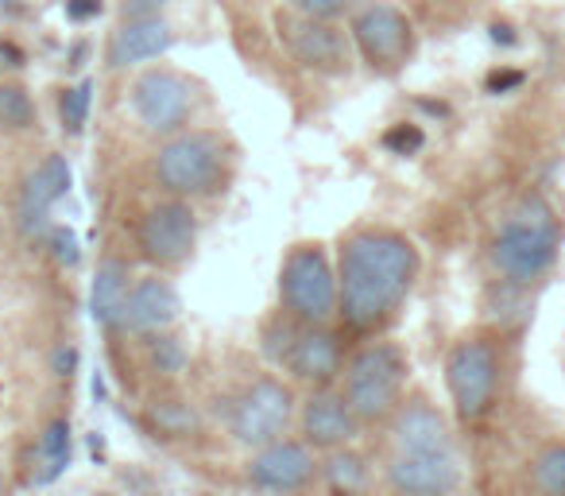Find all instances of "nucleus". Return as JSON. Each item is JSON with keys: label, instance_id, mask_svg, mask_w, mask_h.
Returning a JSON list of instances; mask_svg holds the SVG:
<instances>
[{"label": "nucleus", "instance_id": "obj_1", "mask_svg": "<svg viewBox=\"0 0 565 496\" xmlns=\"http://www.w3.org/2000/svg\"><path fill=\"white\" fill-rule=\"evenodd\" d=\"M418 279V249L395 229H361L341 244L338 315L349 330L384 326Z\"/></svg>", "mask_w": 565, "mask_h": 496}, {"label": "nucleus", "instance_id": "obj_2", "mask_svg": "<svg viewBox=\"0 0 565 496\" xmlns=\"http://www.w3.org/2000/svg\"><path fill=\"white\" fill-rule=\"evenodd\" d=\"M228 171H233V148L225 136L210 128H182L167 136V144L156 151V175L159 190L174 198H210L225 190Z\"/></svg>", "mask_w": 565, "mask_h": 496}, {"label": "nucleus", "instance_id": "obj_3", "mask_svg": "<svg viewBox=\"0 0 565 496\" xmlns=\"http://www.w3.org/2000/svg\"><path fill=\"white\" fill-rule=\"evenodd\" d=\"M562 249V225L546 202H526L492 241V268L511 287H531L542 279L557 261Z\"/></svg>", "mask_w": 565, "mask_h": 496}, {"label": "nucleus", "instance_id": "obj_4", "mask_svg": "<svg viewBox=\"0 0 565 496\" xmlns=\"http://www.w3.org/2000/svg\"><path fill=\"white\" fill-rule=\"evenodd\" d=\"M279 303L295 323L326 326L338 315V272L318 241L295 244L279 268Z\"/></svg>", "mask_w": 565, "mask_h": 496}, {"label": "nucleus", "instance_id": "obj_5", "mask_svg": "<svg viewBox=\"0 0 565 496\" xmlns=\"http://www.w3.org/2000/svg\"><path fill=\"white\" fill-rule=\"evenodd\" d=\"M403 380H407V357L380 341L345 365V400L361 423H380L392 419L403 403Z\"/></svg>", "mask_w": 565, "mask_h": 496}, {"label": "nucleus", "instance_id": "obj_6", "mask_svg": "<svg viewBox=\"0 0 565 496\" xmlns=\"http://www.w3.org/2000/svg\"><path fill=\"white\" fill-rule=\"evenodd\" d=\"M446 388L454 411L465 423H477L492 411L500 392V349L492 338H465L446 357Z\"/></svg>", "mask_w": 565, "mask_h": 496}, {"label": "nucleus", "instance_id": "obj_7", "mask_svg": "<svg viewBox=\"0 0 565 496\" xmlns=\"http://www.w3.org/2000/svg\"><path fill=\"white\" fill-rule=\"evenodd\" d=\"M295 419V392L291 384H282L275 377H259L244 388L241 395H233L228 403V434L241 446H267V442L282 439L287 426Z\"/></svg>", "mask_w": 565, "mask_h": 496}, {"label": "nucleus", "instance_id": "obj_8", "mask_svg": "<svg viewBox=\"0 0 565 496\" xmlns=\"http://www.w3.org/2000/svg\"><path fill=\"white\" fill-rule=\"evenodd\" d=\"M349 40H353L356 55L380 74H395L407 66V59L415 55V28L403 17L395 4L387 0H369L353 12L349 24Z\"/></svg>", "mask_w": 565, "mask_h": 496}, {"label": "nucleus", "instance_id": "obj_9", "mask_svg": "<svg viewBox=\"0 0 565 496\" xmlns=\"http://www.w3.org/2000/svg\"><path fill=\"white\" fill-rule=\"evenodd\" d=\"M198 218L190 198H163L156 202L136 225V249L156 268H182L194 256Z\"/></svg>", "mask_w": 565, "mask_h": 496}, {"label": "nucleus", "instance_id": "obj_10", "mask_svg": "<svg viewBox=\"0 0 565 496\" xmlns=\"http://www.w3.org/2000/svg\"><path fill=\"white\" fill-rule=\"evenodd\" d=\"M132 113L151 136H174L182 128H190L194 117V86H190L186 74L167 71H143L132 82Z\"/></svg>", "mask_w": 565, "mask_h": 496}, {"label": "nucleus", "instance_id": "obj_11", "mask_svg": "<svg viewBox=\"0 0 565 496\" xmlns=\"http://www.w3.org/2000/svg\"><path fill=\"white\" fill-rule=\"evenodd\" d=\"M279 28V40L287 48V55L299 66L315 74H345L353 66V48H349V35L333 28V20H310L299 12H287V17L275 20Z\"/></svg>", "mask_w": 565, "mask_h": 496}, {"label": "nucleus", "instance_id": "obj_12", "mask_svg": "<svg viewBox=\"0 0 565 496\" xmlns=\"http://www.w3.org/2000/svg\"><path fill=\"white\" fill-rule=\"evenodd\" d=\"M322 473L310 442L275 439L248 457V485L264 493H299Z\"/></svg>", "mask_w": 565, "mask_h": 496}, {"label": "nucleus", "instance_id": "obj_13", "mask_svg": "<svg viewBox=\"0 0 565 496\" xmlns=\"http://www.w3.org/2000/svg\"><path fill=\"white\" fill-rule=\"evenodd\" d=\"M279 365L291 377L307 380V384L330 388L345 372V349H341V338L333 330L315 323H299V330H295L291 346H287Z\"/></svg>", "mask_w": 565, "mask_h": 496}, {"label": "nucleus", "instance_id": "obj_14", "mask_svg": "<svg viewBox=\"0 0 565 496\" xmlns=\"http://www.w3.org/2000/svg\"><path fill=\"white\" fill-rule=\"evenodd\" d=\"M66 190H71V163H66V156H47L28 175L17 202V225L28 241L47 233L51 210H55L58 198H66Z\"/></svg>", "mask_w": 565, "mask_h": 496}, {"label": "nucleus", "instance_id": "obj_15", "mask_svg": "<svg viewBox=\"0 0 565 496\" xmlns=\"http://www.w3.org/2000/svg\"><path fill=\"white\" fill-rule=\"evenodd\" d=\"M461 485V465H457V450L446 454H407L395 450L392 465H387V488L407 496H446Z\"/></svg>", "mask_w": 565, "mask_h": 496}, {"label": "nucleus", "instance_id": "obj_16", "mask_svg": "<svg viewBox=\"0 0 565 496\" xmlns=\"http://www.w3.org/2000/svg\"><path fill=\"white\" fill-rule=\"evenodd\" d=\"M182 299L174 292L171 279L163 276H143L128 287L125 310H120V330L136 334V338H151V334H163L179 323Z\"/></svg>", "mask_w": 565, "mask_h": 496}, {"label": "nucleus", "instance_id": "obj_17", "mask_svg": "<svg viewBox=\"0 0 565 496\" xmlns=\"http://www.w3.org/2000/svg\"><path fill=\"white\" fill-rule=\"evenodd\" d=\"M174 32L163 17H136L125 20L117 32L109 35V48H105V63L109 71H128V66L156 63L171 51Z\"/></svg>", "mask_w": 565, "mask_h": 496}, {"label": "nucleus", "instance_id": "obj_18", "mask_svg": "<svg viewBox=\"0 0 565 496\" xmlns=\"http://www.w3.org/2000/svg\"><path fill=\"white\" fill-rule=\"evenodd\" d=\"M361 431V419L356 411L349 408L345 392H326L318 388L315 395L307 400L302 408V439L310 442L315 450H338V446H349Z\"/></svg>", "mask_w": 565, "mask_h": 496}, {"label": "nucleus", "instance_id": "obj_19", "mask_svg": "<svg viewBox=\"0 0 565 496\" xmlns=\"http://www.w3.org/2000/svg\"><path fill=\"white\" fill-rule=\"evenodd\" d=\"M392 439L395 450H407V454H446V450H454L449 419L426 400H411L395 408Z\"/></svg>", "mask_w": 565, "mask_h": 496}, {"label": "nucleus", "instance_id": "obj_20", "mask_svg": "<svg viewBox=\"0 0 565 496\" xmlns=\"http://www.w3.org/2000/svg\"><path fill=\"white\" fill-rule=\"evenodd\" d=\"M128 287H132V268L128 261H109L97 264V276L89 284V318H94L102 330H120V310H125Z\"/></svg>", "mask_w": 565, "mask_h": 496}, {"label": "nucleus", "instance_id": "obj_21", "mask_svg": "<svg viewBox=\"0 0 565 496\" xmlns=\"http://www.w3.org/2000/svg\"><path fill=\"white\" fill-rule=\"evenodd\" d=\"M71 423L66 419H51L47 426H43L40 442H35V462H40V469L32 473V485H51V481L58 477V473L71 465Z\"/></svg>", "mask_w": 565, "mask_h": 496}, {"label": "nucleus", "instance_id": "obj_22", "mask_svg": "<svg viewBox=\"0 0 565 496\" xmlns=\"http://www.w3.org/2000/svg\"><path fill=\"white\" fill-rule=\"evenodd\" d=\"M322 481L333 493H361L369 485V462H364L356 450L338 446L330 454V462L322 465Z\"/></svg>", "mask_w": 565, "mask_h": 496}, {"label": "nucleus", "instance_id": "obj_23", "mask_svg": "<svg viewBox=\"0 0 565 496\" xmlns=\"http://www.w3.org/2000/svg\"><path fill=\"white\" fill-rule=\"evenodd\" d=\"M35 125V102L20 82H0V128L28 133Z\"/></svg>", "mask_w": 565, "mask_h": 496}, {"label": "nucleus", "instance_id": "obj_24", "mask_svg": "<svg viewBox=\"0 0 565 496\" xmlns=\"http://www.w3.org/2000/svg\"><path fill=\"white\" fill-rule=\"evenodd\" d=\"M89 105H94V82H78V86L63 89L58 97V120L71 136H78L89 125Z\"/></svg>", "mask_w": 565, "mask_h": 496}, {"label": "nucleus", "instance_id": "obj_25", "mask_svg": "<svg viewBox=\"0 0 565 496\" xmlns=\"http://www.w3.org/2000/svg\"><path fill=\"white\" fill-rule=\"evenodd\" d=\"M534 485L550 496H565V442H554L534 457Z\"/></svg>", "mask_w": 565, "mask_h": 496}, {"label": "nucleus", "instance_id": "obj_26", "mask_svg": "<svg viewBox=\"0 0 565 496\" xmlns=\"http://www.w3.org/2000/svg\"><path fill=\"white\" fill-rule=\"evenodd\" d=\"M148 357H151V369L156 372H163V377H179V372H186V365H190V353H186V346H182L174 334H151V349H148Z\"/></svg>", "mask_w": 565, "mask_h": 496}, {"label": "nucleus", "instance_id": "obj_27", "mask_svg": "<svg viewBox=\"0 0 565 496\" xmlns=\"http://www.w3.org/2000/svg\"><path fill=\"white\" fill-rule=\"evenodd\" d=\"M356 0H291V12L299 17H310V20H338L353 9Z\"/></svg>", "mask_w": 565, "mask_h": 496}, {"label": "nucleus", "instance_id": "obj_28", "mask_svg": "<svg viewBox=\"0 0 565 496\" xmlns=\"http://www.w3.org/2000/svg\"><path fill=\"white\" fill-rule=\"evenodd\" d=\"M156 423L163 426L167 434H190L194 431V411L179 408V403H163V408L156 411Z\"/></svg>", "mask_w": 565, "mask_h": 496}, {"label": "nucleus", "instance_id": "obj_29", "mask_svg": "<svg viewBox=\"0 0 565 496\" xmlns=\"http://www.w3.org/2000/svg\"><path fill=\"white\" fill-rule=\"evenodd\" d=\"M51 253H55L58 264H66V268H74L78 264V236H74V229L66 225H55L51 229Z\"/></svg>", "mask_w": 565, "mask_h": 496}, {"label": "nucleus", "instance_id": "obj_30", "mask_svg": "<svg viewBox=\"0 0 565 496\" xmlns=\"http://www.w3.org/2000/svg\"><path fill=\"white\" fill-rule=\"evenodd\" d=\"M384 148L395 151V156L418 151V148H423V128H415V125H395L392 133L384 136Z\"/></svg>", "mask_w": 565, "mask_h": 496}, {"label": "nucleus", "instance_id": "obj_31", "mask_svg": "<svg viewBox=\"0 0 565 496\" xmlns=\"http://www.w3.org/2000/svg\"><path fill=\"white\" fill-rule=\"evenodd\" d=\"M167 0H120V17L136 20V17H159Z\"/></svg>", "mask_w": 565, "mask_h": 496}, {"label": "nucleus", "instance_id": "obj_32", "mask_svg": "<svg viewBox=\"0 0 565 496\" xmlns=\"http://www.w3.org/2000/svg\"><path fill=\"white\" fill-rule=\"evenodd\" d=\"M66 17L71 20H94L102 17V0H66Z\"/></svg>", "mask_w": 565, "mask_h": 496}, {"label": "nucleus", "instance_id": "obj_33", "mask_svg": "<svg viewBox=\"0 0 565 496\" xmlns=\"http://www.w3.org/2000/svg\"><path fill=\"white\" fill-rule=\"evenodd\" d=\"M519 82H523L519 74H503V78H500V74H492V82H488V86H492V89H508V86H519Z\"/></svg>", "mask_w": 565, "mask_h": 496}, {"label": "nucleus", "instance_id": "obj_34", "mask_svg": "<svg viewBox=\"0 0 565 496\" xmlns=\"http://www.w3.org/2000/svg\"><path fill=\"white\" fill-rule=\"evenodd\" d=\"M0 488H4V473H0Z\"/></svg>", "mask_w": 565, "mask_h": 496}]
</instances>
